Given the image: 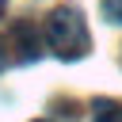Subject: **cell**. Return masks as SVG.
<instances>
[{"instance_id":"obj_1","label":"cell","mask_w":122,"mask_h":122,"mask_svg":"<svg viewBox=\"0 0 122 122\" xmlns=\"http://www.w3.org/2000/svg\"><path fill=\"white\" fill-rule=\"evenodd\" d=\"M46 46L57 53V57H65V61H72V57H84L88 53V46H92V38H88V27H84V15L72 8V4H65V8H53L50 15H46Z\"/></svg>"},{"instance_id":"obj_2","label":"cell","mask_w":122,"mask_h":122,"mask_svg":"<svg viewBox=\"0 0 122 122\" xmlns=\"http://www.w3.org/2000/svg\"><path fill=\"white\" fill-rule=\"evenodd\" d=\"M11 42L19 50V61H34L42 53V27H34L30 19H19L11 27Z\"/></svg>"},{"instance_id":"obj_3","label":"cell","mask_w":122,"mask_h":122,"mask_svg":"<svg viewBox=\"0 0 122 122\" xmlns=\"http://www.w3.org/2000/svg\"><path fill=\"white\" fill-rule=\"evenodd\" d=\"M95 122H122V103H95Z\"/></svg>"},{"instance_id":"obj_4","label":"cell","mask_w":122,"mask_h":122,"mask_svg":"<svg viewBox=\"0 0 122 122\" xmlns=\"http://www.w3.org/2000/svg\"><path fill=\"white\" fill-rule=\"evenodd\" d=\"M99 8H103V15H107L111 23H122V0H103Z\"/></svg>"},{"instance_id":"obj_5","label":"cell","mask_w":122,"mask_h":122,"mask_svg":"<svg viewBox=\"0 0 122 122\" xmlns=\"http://www.w3.org/2000/svg\"><path fill=\"white\" fill-rule=\"evenodd\" d=\"M8 65V50H4V38H0V69Z\"/></svg>"},{"instance_id":"obj_6","label":"cell","mask_w":122,"mask_h":122,"mask_svg":"<svg viewBox=\"0 0 122 122\" xmlns=\"http://www.w3.org/2000/svg\"><path fill=\"white\" fill-rule=\"evenodd\" d=\"M4 8H8V0H0V15H4Z\"/></svg>"},{"instance_id":"obj_7","label":"cell","mask_w":122,"mask_h":122,"mask_svg":"<svg viewBox=\"0 0 122 122\" xmlns=\"http://www.w3.org/2000/svg\"><path fill=\"white\" fill-rule=\"evenodd\" d=\"M34 122H46V118H34Z\"/></svg>"}]
</instances>
